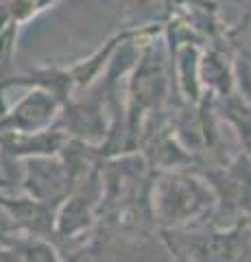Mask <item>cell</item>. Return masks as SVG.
Wrapping results in <instances>:
<instances>
[{"instance_id": "obj_1", "label": "cell", "mask_w": 251, "mask_h": 262, "mask_svg": "<svg viewBox=\"0 0 251 262\" xmlns=\"http://www.w3.org/2000/svg\"><path fill=\"white\" fill-rule=\"evenodd\" d=\"M155 206L162 223L175 225L197 214V210L203 206V192L194 182L184 177H171L162 184Z\"/></svg>"}, {"instance_id": "obj_2", "label": "cell", "mask_w": 251, "mask_h": 262, "mask_svg": "<svg viewBox=\"0 0 251 262\" xmlns=\"http://www.w3.org/2000/svg\"><path fill=\"white\" fill-rule=\"evenodd\" d=\"M13 249L18 251L20 262H61L57 249L39 238L13 243Z\"/></svg>"}, {"instance_id": "obj_3", "label": "cell", "mask_w": 251, "mask_h": 262, "mask_svg": "<svg viewBox=\"0 0 251 262\" xmlns=\"http://www.w3.org/2000/svg\"><path fill=\"white\" fill-rule=\"evenodd\" d=\"M0 262H20L18 258V251L11 247H5V245H0Z\"/></svg>"}]
</instances>
